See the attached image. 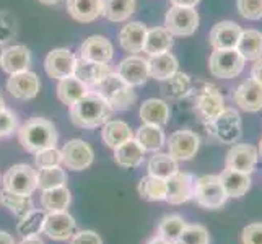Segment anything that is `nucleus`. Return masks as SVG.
Segmentation results:
<instances>
[{"mask_svg":"<svg viewBox=\"0 0 262 244\" xmlns=\"http://www.w3.org/2000/svg\"><path fill=\"white\" fill-rule=\"evenodd\" d=\"M41 88V81L34 72H20L10 75L7 81V92L16 99H33L38 96Z\"/></svg>","mask_w":262,"mask_h":244,"instance_id":"f3484780","label":"nucleus"},{"mask_svg":"<svg viewBox=\"0 0 262 244\" xmlns=\"http://www.w3.org/2000/svg\"><path fill=\"white\" fill-rule=\"evenodd\" d=\"M18 244H44V241L39 234H34V236H25Z\"/></svg>","mask_w":262,"mask_h":244,"instance_id":"864d4df0","label":"nucleus"},{"mask_svg":"<svg viewBox=\"0 0 262 244\" xmlns=\"http://www.w3.org/2000/svg\"><path fill=\"white\" fill-rule=\"evenodd\" d=\"M192 201L205 210H219L227 204L228 195L225 192L219 174H205L194 181Z\"/></svg>","mask_w":262,"mask_h":244,"instance_id":"39448f33","label":"nucleus"},{"mask_svg":"<svg viewBox=\"0 0 262 244\" xmlns=\"http://www.w3.org/2000/svg\"><path fill=\"white\" fill-rule=\"evenodd\" d=\"M34 165L38 169H46L54 166H62V155L57 147L41 150L34 153Z\"/></svg>","mask_w":262,"mask_h":244,"instance_id":"c03bdc74","label":"nucleus"},{"mask_svg":"<svg viewBox=\"0 0 262 244\" xmlns=\"http://www.w3.org/2000/svg\"><path fill=\"white\" fill-rule=\"evenodd\" d=\"M0 244H16L12 234H8L7 231H0Z\"/></svg>","mask_w":262,"mask_h":244,"instance_id":"5fc2aeb1","label":"nucleus"},{"mask_svg":"<svg viewBox=\"0 0 262 244\" xmlns=\"http://www.w3.org/2000/svg\"><path fill=\"white\" fill-rule=\"evenodd\" d=\"M0 46H2V44H0ZM2 52H4V49H2V48H0V57H2Z\"/></svg>","mask_w":262,"mask_h":244,"instance_id":"680f3d73","label":"nucleus"},{"mask_svg":"<svg viewBox=\"0 0 262 244\" xmlns=\"http://www.w3.org/2000/svg\"><path fill=\"white\" fill-rule=\"evenodd\" d=\"M251 78L256 80L257 83L262 85V57L254 62V65L251 67Z\"/></svg>","mask_w":262,"mask_h":244,"instance_id":"3c124183","label":"nucleus"},{"mask_svg":"<svg viewBox=\"0 0 262 244\" xmlns=\"http://www.w3.org/2000/svg\"><path fill=\"white\" fill-rule=\"evenodd\" d=\"M18 142L28 153H38L41 150L57 145V129L51 121L44 117H31L21 127H18Z\"/></svg>","mask_w":262,"mask_h":244,"instance_id":"f03ea898","label":"nucleus"},{"mask_svg":"<svg viewBox=\"0 0 262 244\" xmlns=\"http://www.w3.org/2000/svg\"><path fill=\"white\" fill-rule=\"evenodd\" d=\"M179 241L183 244H210L209 230L202 225H186Z\"/></svg>","mask_w":262,"mask_h":244,"instance_id":"37998d69","label":"nucleus"},{"mask_svg":"<svg viewBox=\"0 0 262 244\" xmlns=\"http://www.w3.org/2000/svg\"><path fill=\"white\" fill-rule=\"evenodd\" d=\"M135 12V0H101V15L106 20L125 21Z\"/></svg>","mask_w":262,"mask_h":244,"instance_id":"72a5a7b5","label":"nucleus"},{"mask_svg":"<svg viewBox=\"0 0 262 244\" xmlns=\"http://www.w3.org/2000/svg\"><path fill=\"white\" fill-rule=\"evenodd\" d=\"M39 204L44 212H62L67 210L72 204V192L67 186L52 187L41 191Z\"/></svg>","mask_w":262,"mask_h":244,"instance_id":"bb28decb","label":"nucleus"},{"mask_svg":"<svg viewBox=\"0 0 262 244\" xmlns=\"http://www.w3.org/2000/svg\"><path fill=\"white\" fill-rule=\"evenodd\" d=\"M145 153L147 151L140 147V143L137 140L130 139L114 148V161L117 166L132 169L142 165L143 160H145Z\"/></svg>","mask_w":262,"mask_h":244,"instance_id":"393cba45","label":"nucleus"},{"mask_svg":"<svg viewBox=\"0 0 262 244\" xmlns=\"http://www.w3.org/2000/svg\"><path fill=\"white\" fill-rule=\"evenodd\" d=\"M93 92L101 95L110 103L113 111H127L135 104V99H137L134 88L113 72L99 81L93 88Z\"/></svg>","mask_w":262,"mask_h":244,"instance_id":"7ed1b4c3","label":"nucleus"},{"mask_svg":"<svg viewBox=\"0 0 262 244\" xmlns=\"http://www.w3.org/2000/svg\"><path fill=\"white\" fill-rule=\"evenodd\" d=\"M16 33L13 18L7 12H0V44L10 41Z\"/></svg>","mask_w":262,"mask_h":244,"instance_id":"de8ad7c7","label":"nucleus"},{"mask_svg":"<svg viewBox=\"0 0 262 244\" xmlns=\"http://www.w3.org/2000/svg\"><path fill=\"white\" fill-rule=\"evenodd\" d=\"M62 155V166L70 171H83L92 166L95 160L93 148L90 147V143L80 139L69 140L60 150Z\"/></svg>","mask_w":262,"mask_h":244,"instance_id":"9d476101","label":"nucleus"},{"mask_svg":"<svg viewBox=\"0 0 262 244\" xmlns=\"http://www.w3.org/2000/svg\"><path fill=\"white\" fill-rule=\"evenodd\" d=\"M168 244H183L179 239H176V241H168Z\"/></svg>","mask_w":262,"mask_h":244,"instance_id":"052dcab7","label":"nucleus"},{"mask_svg":"<svg viewBox=\"0 0 262 244\" xmlns=\"http://www.w3.org/2000/svg\"><path fill=\"white\" fill-rule=\"evenodd\" d=\"M233 101L246 113H259L262 109V85L248 78L233 92Z\"/></svg>","mask_w":262,"mask_h":244,"instance_id":"dca6fc26","label":"nucleus"},{"mask_svg":"<svg viewBox=\"0 0 262 244\" xmlns=\"http://www.w3.org/2000/svg\"><path fill=\"white\" fill-rule=\"evenodd\" d=\"M173 46V34H171L165 26H157L147 31L145 44H143V52L147 56H157V54L168 52Z\"/></svg>","mask_w":262,"mask_h":244,"instance_id":"c85d7f7f","label":"nucleus"},{"mask_svg":"<svg viewBox=\"0 0 262 244\" xmlns=\"http://www.w3.org/2000/svg\"><path fill=\"white\" fill-rule=\"evenodd\" d=\"M195 178L186 171H178L166 179V198L165 202L171 205H181L192 201Z\"/></svg>","mask_w":262,"mask_h":244,"instance_id":"4468645a","label":"nucleus"},{"mask_svg":"<svg viewBox=\"0 0 262 244\" xmlns=\"http://www.w3.org/2000/svg\"><path fill=\"white\" fill-rule=\"evenodd\" d=\"M147 169H148V174L151 176L168 179L179 171V161L171 157L169 153L157 151V153H153V157L148 160Z\"/></svg>","mask_w":262,"mask_h":244,"instance_id":"4c0bfd02","label":"nucleus"},{"mask_svg":"<svg viewBox=\"0 0 262 244\" xmlns=\"http://www.w3.org/2000/svg\"><path fill=\"white\" fill-rule=\"evenodd\" d=\"M117 75H119L129 86H140L150 77L148 72V60L139 56H129L121 60L117 67Z\"/></svg>","mask_w":262,"mask_h":244,"instance_id":"6ab92c4d","label":"nucleus"},{"mask_svg":"<svg viewBox=\"0 0 262 244\" xmlns=\"http://www.w3.org/2000/svg\"><path fill=\"white\" fill-rule=\"evenodd\" d=\"M257 160H259V151L254 145H249V143H234L228 150L227 158H225V168L251 174L256 169Z\"/></svg>","mask_w":262,"mask_h":244,"instance_id":"ddd939ff","label":"nucleus"},{"mask_svg":"<svg viewBox=\"0 0 262 244\" xmlns=\"http://www.w3.org/2000/svg\"><path fill=\"white\" fill-rule=\"evenodd\" d=\"M187 98H192L195 101V111L205 124H209L227 109L225 98L219 92V88L205 81H197L195 85H192Z\"/></svg>","mask_w":262,"mask_h":244,"instance_id":"20e7f679","label":"nucleus"},{"mask_svg":"<svg viewBox=\"0 0 262 244\" xmlns=\"http://www.w3.org/2000/svg\"><path fill=\"white\" fill-rule=\"evenodd\" d=\"M134 139L140 143V147L145 151L157 153L163 148L166 143V137L163 127H158V125H150V124H142L137 134L134 135Z\"/></svg>","mask_w":262,"mask_h":244,"instance_id":"7c9ffc66","label":"nucleus"},{"mask_svg":"<svg viewBox=\"0 0 262 244\" xmlns=\"http://www.w3.org/2000/svg\"><path fill=\"white\" fill-rule=\"evenodd\" d=\"M199 2H201V0H171V4H173V5H178V7H189V8H195Z\"/></svg>","mask_w":262,"mask_h":244,"instance_id":"603ef678","label":"nucleus"},{"mask_svg":"<svg viewBox=\"0 0 262 244\" xmlns=\"http://www.w3.org/2000/svg\"><path fill=\"white\" fill-rule=\"evenodd\" d=\"M245 64V57L236 49H213L209 59V70L215 78L231 80L241 74Z\"/></svg>","mask_w":262,"mask_h":244,"instance_id":"0eeeda50","label":"nucleus"},{"mask_svg":"<svg viewBox=\"0 0 262 244\" xmlns=\"http://www.w3.org/2000/svg\"><path fill=\"white\" fill-rule=\"evenodd\" d=\"M207 125V132L212 137L222 143V145H234L243 135V122L241 116L233 107H227L220 116H216L213 121Z\"/></svg>","mask_w":262,"mask_h":244,"instance_id":"423d86ee","label":"nucleus"},{"mask_svg":"<svg viewBox=\"0 0 262 244\" xmlns=\"http://www.w3.org/2000/svg\"><path fill=\"white\" fill-rule=\"evenodd\" d=\"M165 28L173 36H192L199 28V13L195 8L173 5L166 12Z\"/></svg>","mask_w":262,"mask_h":244,"instance_id":"1a4fd4ad","label":"nucleus"},{"mask_svg":"<svg viewBox=\"0 0 262 244\" xmlns=\"http://www.w3.org/2000/svg\"><path fill=\"white\" fill-rule=\"evenodd\" d=\"M243 244H262V223H251L241 231Z\"/></svg>","mask_w":262,"mask_h":244,"instance_id":"09e8293b","label":"nucleus"},{"mask_svg":"<svg viewBox=\"0 0 262 244\" xmlns=\"http://www.w3.org/2000/svg\"><path fill=\"white\" fill-rule=\"evenodd\" d=\"M44 218H46V212L42 209H33L25 216H21L20 221L16 225V231L21 236H34V234L42 233Z\"/></svg>","mask_w":262,"mask_h":244,"instance_id":"ea45409f","label":"nucleus"},{"mask_svg":"<svg viewBox=\"0 0 262 244\" xmlns=\"http://www.w3.org/2000/svg\"><path fill=\"white\" fill-rule=\"evenodd\" d=\"M148 28L140 21H130L119 31V44L125 52H140L145 44Z\"/></svg>","mask_w":262,"mask_h":244,"instance_id":"b1692460","label":"nucleus"},{"mask_svg":"<svg viewBox=\"0 0 262 244\" xmlns=\"http://www.w3.org/2000/svg\"><path fill=\"white\" fill-rule=\"evenodd\" d=\"M139 195L147 202H163L166 198V179L147 174L139 183Z\"/></svg>","mask_w":262,"mask_h":244,"instance_id":"f704fd0d","label":"nucleus"},{"mask_svg":"<svg viewBox=\"0 0 262 244\" xmlns=\"http://www.w3.org/2000/svg\"><path fill=\"white\" fill-rule=\"evenodd\" d=\"M243 28L234 21L225 20L216 23L210 30L209 42L213 49H236Z\"/></svg>","mask_w":262,"mask_h":244,"instance_id":"a211bd4d","label":"nucleus"},{"mask_svg":"<svg viewBox=\"0 0 262 244\" xmlns=\"http://www.w3.org/2000/svg\"><path fill=\"white\" fill-rule=\"evenodd\" d=\"M70 244H103V241L101 236L92 230H80L70 238Z\"/></svg>","mask_w":262,"mask_h":244,"instance_id":"8fccbe9b","label":"nucleus"},{"mask_svg":"<svg viewBox=\"0 0 262 244\" xmlns=\"http://www.w3.org/2000/svg\"><path fill=\"white\" fill-rule=\"evenodd\" d=\"M148 60V72H150V77L155 78L158 81H163L166 78H169L173 74L178 72V59L168 52L163 54H157V56H150Z\"/></svg>","mask_w":262,"mask_h":244,"instance_id":"c756f323","label":"nucleus"},{"mask_svg":"<svg viewBox=\"0 0 262 244\" xmlns=\"http://www.w3.org/2000/svg\"><path fill=\"white\" fill-rule=\"evenodd\" d=\"M113 114V109L106 99L96 93L90 92L70 106V119L80 129H96L104 125Z\"/></svg>","mask_w":262,"mask_h":244,"instance_id":"f257e3e1","label":"nucleus"},{"mask_svg":"<svg viewBox=\"0 0 262 244\" xmlns=\"http://www.w3.org/2000/svg\"><path fill=\"white\" fill-rule=\"evenodd\" d=\"M18 130V117L13 111L4 107L0 111V137H8Z\"/></svg>","mask_w":262,"mask_h":244,"instance_id":"49530a36","label":"nucleus"},{"mask_svg":"<svg viewBox=\"0 0 262 244\" xmlns=\"http://www.w3.org/2000/svg\"><path fill=\"white\" fill-rule=\"evenodd\" d=\"M257 151H259V155L262 157V137H260V142H259V148H257Z\"/></svg>","mask_w":262,"mask_h":244,"instance_id":"bf43d9fd","label":"nucleus"},{"mask_svg":"<svg viewBox=\"0 0 262 244\" xmlns=\"http://www.w3.org/2000/svg\"><path fill=\"white\" fill-rule=\"evenodd\" d=\"M0 205L5 207V209L10 213H13L16 218H21V216H25L26 213L34 209V202L31 197L13 194L4 187H2V191H0Z\"/></svg>","mask_w":262,"mask_h":244,"instance_id":"58836bf2","label":"nucleus"},{"mask_svg":"<svg viewBox=\"0 0 262 244\" xmlns=\"http://www.w3.org/2000/svg\"><path fill=\"white\" fill-rule=\"evenodd\" d=\"M187 223L184 221V218L181 215H166L160 220L157 234L166 241H176L179 239Z\"/></svg>","mask_w":262,"mask_h":244,"instance_id":"79ce46f5","label":"nucleus"},{"mask_svg":"<svg viewBox=\"0 0 262 244\" xmlns=\"http://www.w3.org/2000/svg\"><path fill=\"white\" fill-rule=\"evenodd\" d=\"M2 184L13 194L31 197L38 191V169L30 165H15L4 174Z\"/></svg>","mask_w":262,"mask_h":244,"instance_id":"6e6552de","label":"nucleus"},{"mask_svg":"<svg viewBox=\"0 0 262 244\" xmlns=\"http://www.w3.org/2000/svg\"><path fill=\"white\" fill-rule=\"evenodd\" d=\"M39 2L44 5H57L59 2H62V0H39Z\"/></svg>","mask_w":262,"mask_h":244,"instance_id":"4d7b16f0","label":"nucleus"},{"mask_svg":"<svg viewBox=\"0 0 262 244\" xmlns=\"http://www.w3.org/2000/svg\"><path fill=\"white\" fill-rule=\"evenodd\" d=\"M31 65V52L26 46H12L7 48L2 52V57H0V67L7 74H20V72H26Z\"/></svg>","mask_w":262,"mask_h":244,"instance_id":"aec40b11","label":"nucleus"},{"mask_svg":"<svg viewBox=\"0 0 262 244\" xmlns=\"http://www.w3.org/2000/svg\"><path fill=\"white\" fill-rule=\"evenodd\" d=\"M168 153L178 161H191L201 147V137L192 130H176L166 140Z\"/></svg>","mask_w":262,"mask_h":244,"instance_id":"9b49d317","label":"nucleus"},{"mask_svg":"<svg viewBox=\"0 0 262 244\" xmlns=\"http://www.w3.org/2000/svg\"><path fill=\"white\" fill-rule=\"evenodd\" d=\"M80 57L98 64H110L113 59V44L104 36H90L80 48Z\"/></svg>","mask_w":262,"mask_h":244,"instance_id":"4be33fe9","label":"nucleus"},{"mask_svg":"<svg viewBox=\"0 0 262 244\" xmlns=\"http://www.w3.org/2000/svg\"><path fill=\"white\" fill-rule=\"evenodd\" d=\"M222 179V184L225 187V192H227L228 198H239L243 195H246L248 191L251 189V174L246 173H239V171L228 169L225 168L222 173L219 174Z\"/></svg>","mask_w":262,"mask_h":244,"instance_id":"a878e982","label":"nucleus"},{"mask_svg":"<svg viewBox=\"0 0 262 244\" xmlns=\"http://www.w3.org/2000/svg\"><path fill=\"white\" fill-rule=\"evenodd\" d=\"M75 60L77 57L69 49H52L46 56V60H44V69H46V74L51 78L64 80L74 75Z\"/></svg>","mask_w":262,"mask_h":244,"instance_id":"2eb2a0df","label":"nucleus"},{"mask_svg":"<svg viewBox=\"0 0 262 244\" xmlns=\"http://www.w3.org/2000/svg\"><path fill=\"white\" fill-rule=\"evenodd\" d=\"M4 107H5V99H4V96H2V95H0V111H2Z\"/></svg>","mask_w":262,"mask_h":244,"instance_id":"13d9d810","label":"nucleus"},{"mask_svg":"<svg viewBox=\"0 0 262 244\" xmlns=\"http://www.w3.org/2000/svg\"><path fill=\"white\" fill-rule=\"evenodd\" d=\"M111 74V69L107 64H98L86 59H77L74 67V77L85 83L90 90L95 88L106 75Z\"/></svg>","mask_w":262,"mask_h":244,"instance_id":"412c9836","label":"nucleus"},{"mask_svg":"<svg viewBox=\"0 0 262 244\" xmlns=\"http://www.w3.org/2000/svg\"><path fill=\"white\" fill-rule=\"evenodd\" d=\"M75 230H77L75 218L67 210L46 212L42 233L52 241H67L74 236Z\"/></svg>","mask_w":262,"mask_h":244,"instance_id":"f8f14e48","label":"nucleus"},{"mask_svg":"<svg viewBox=\"0 0 262 244\" xmlns=\"http://www.w3.org/2000/svg\"><path fill=\"white\" fill-rule=\"evenodd\" d=\"M192 86V80L187 74L183 72H176L169 78L161 81V92L169 99H183L187 98L189 92H191Z\"/></svg>","mask_w":262,"mask_h":244,"instance_id":"c9c22d12","label":"nucleus"},{"mask_svg":"<svg viewBox=\"0 0 262 244\" xmlns=\"http://www.w3.org/2000/svg\"><path fill=\"white\" fill-rule=\"evenodd\" d=\"M101 127H103L101 130L103 142L113 150L116 147H119L121 143L134 139V132L130 129V125L124 121H107Z\"/></svg>","mask_w":262,"mask_h":244,"instance_id":"2f4dec72","label":"nucleus"},{"mask_svg":"<svg viewBox=\"0 0 262 244\" xmlns=\"http://www.w3.org/2000/svg\"><path fill=\"white\" fill-rule=\"evenodd\" d=\"M236 51L245 60L256 62L262 57V33L257 30H243Z\"/></svg>","mask_w":262,"mask_h":244,"instance_id":"473e14b6","label":"nucleus"},{"mask_svg":"<svg viewBox=\"0 0 262 244\" xmlns=\"http://www.w3.org/2000/svg\"><path fill=\"white\" fill-rule=\"evenodd\" d=\"M69 176L66 173L64 166H54L46 169H38V189L39 191H46L52 187L67 186Z\"/></svg>","mask_w":262,"mask_h":244,"instance_id":"a19ab883","label":"nucleus"},{"mask_svg":"<svg viewBox=\"0 0 262 244\" xmlns=\"http://www.w3.org/2000/svg\"><path fill=\"white\" fill-rule=\"evenodd\" d=\"M147 244H168V241H166V239H163V238L158 236V234H157V236H153L151 239H148V242H147Z\"/></svg>","mask_w":262,"mask_h":244,"instance_id":"6e6d98bb","label":"nucleus"},{"mask_svg":"<svg viewBox=\"0 0 262 244\" xmlns=\"http://www.w3.org/2000/svg\"><path fill=\"white\" fill-rule=\"evenodd\" d=\"M88 92H90V88L85 83H82L78 78H75L74 75L67 77L64 80H59L57 98L60 99V103L67 104L69 107L74 103H77L80 98H83Z\"/></svg>","mask_w":262,"mask_h":244,"instance_id":"e433bc0d","label":"nucleus"},{"mask_svg":"<svg viewBox=\"0 0 262 244\" xmlns=\"http://www.w3.org/2000/svg\"><path fill=\"white\" fill-rule=\"evenodd\" d=\"M238 13L246 20L256 21L262 18V0H236Z\"/></svg>","mask_w":262,"mask_h":244,"instance_id":"a18cd8bd","label":"nucleus"},{"mask_svg":"<svg viewBox=\"0 0 262 244\" xmlns=\"http://www.w3.org/2000/svg\"><path fill=\"white\" fill-rule=\"evenodd\" d=\"M67 12L80 23H92L101 15V0H67Z\"/></svg>","mask_w":262,"mask_h":244,"instance_id":"cd10ccee","label":"nucleus"},{"mask_svg":"<svg viewBox=\"0 0 262 244\" xmlns=\"http://www.w3.org/2000/svg\"><path fill=\"white\" fill-rule=\"evenodd\" d=\"M139 114H140L142 124L158 125V127H165L171 117L168 103L163 101V99H157V98H150L147 101H143Z\"/></svg>","mask_w":262,"mask_h":244,"instance_id":"5701e85b","label":"nucleus"}]
</instances>
